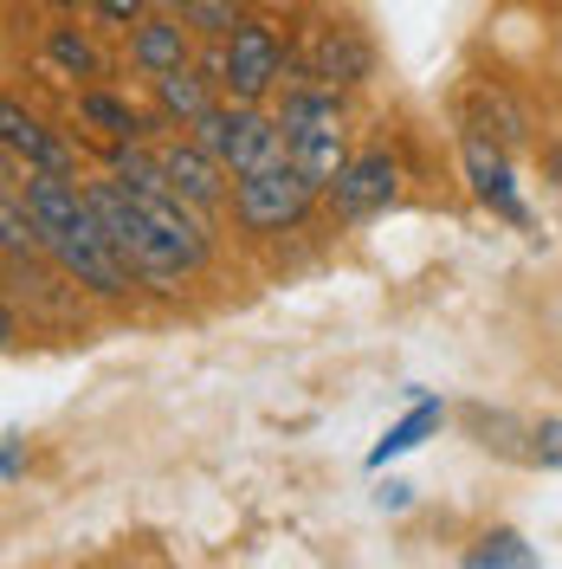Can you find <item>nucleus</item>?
<instances>
[{
	"instance_id": "obj_24",
	"label": "nucleus",
	"mask_w": 562,
	"mask_h": 569,
	"mask_svg": "<svg viewBox=\"0 0 562 569\" xmlns=\"http://www.w3.org/2000/svg\"><path fill=\"white\" fill-rule=\"evenodd\" d=\"M46 7H59V13H78V7H84V0H46Z\"/></svg>"
},
{
	"instance_id": "obj_6",
	"label": "nucleus",
	"mask_w": 562,
	"mask_h": 569,
	"mask_svg": "<svg viewBox=\"0 0 562 569\" xmlns=\"http://www.w3.org/2000/svg\"><path fill=\"white\" fill-rule=\"evenodd\" d=\"M394 156L388 149H369V156H355L343 176L330 181V208H337V220H350V227H362V220H375V213L394 201Z\"/></svg>"
},
{
	"instance_id": "obj_20",
	"label": "nucleus",
	"mask_w": 562,
	"mask_h": 569,
	"mask_svg": "<svg viewBox=\"0 0 562 569\" xmlns=\"http://www.w3.org/2000/svg\"><path fill=\"white\" fill-rule=\"evenodd\" d=\"M530 440H536L530 453H536L543 466H562V415H556V421H543L536 433H530Z\"/></svg>"
},
{
	"instance_id": "obj_1",
	"label": "nucleus",
	"mask_w": 562,
	"mask_h": 569,
	"mask_svg": "<svg viewBox=\"0 0 562 569\" xmlns=\"http://www.w3.org/2000/svg\"><path fill=\"white\" fill-rule=\"evenodd\" d=\"M27 208L39 213V233H46V259L66 272L71 284L98 291V298H123L130 291V266L117 240L104 233L98 208L84 201V181L66 169H27Z\"/></svg>"
},
{
	"instance_id": "obj_8",
	"label": "nucleus",
	"mask_w": 562,
	"mask_h": 569,
	"mask_svg": "<svg viewBox=\"0 0 562 569\" xmlns=\"http://www.w3.org/2000/svg\"><path fill=\"white\" fill-rule=\"evenodd\" d=\"M162 162H169V181H175L181 201H194L201 213H213L227 201V162L213 156L208 142H169L162 149Z\"/></svg>"
},
{
	"instance_id": "obj_7",
	"label": "nucleus",
	"mask_w": 562,
	"mask_h": 569,
	"mask_svg": "<svg viewBox=\"0 0 562 569\" xmlns=\"http://www.w3.org/2000/svg\"><path fill=\"white\" fill-rule=\"evenodd\" d=\"M465 181H472V194H479L498 220L530 227V208H524V194H518V181H511V162L492 149L485 130H479V137H465Z\"/></svg>"
},
{
	"instance_id": "obj_23",
	"label": "nucleus",
	"mask_w": 562,
	"mask_h": 569,
	"mask_svg": "<svg viewBox=\"0 0 562 569\" xmlns=\"http://www.w3.org/2000/svg\"><path fill=\"white\" fill-rule=\"evenodd\" d=\"M401 505H408V486H401V479H388V486H382V511H401Z\"/></svg>"
},
{
	"instance_id": "obj_14",
	"label": "nucleus",
	"mask_w": 562,
	"mask_h": 569,
	"mask_svg": "<svg viewBox=\"0 0 562 569\" xmlns=\"http://www.w3.org/2000/svg\"><path fill=\"white\" fill-rule=\"evenodd\" d=\"M440 421H446V408H440V401H414V408H408V415H401V421L388 427L382 440H375V447H369V466H375V472H382L388 460H401V453H414V447H421V440H433V433H440Z\"/></svg>"
},
{
	"instance_id": "obj_18",
	"label": "nucleus",
	"mask_w": 562,
	"mask_h": 569,
	"mask_svg": "<svg viewBox=\"0 0 562 569\" xmlns=\"http://www.w3.org/2000/svg\"><path fill=\"white\" fill-rule=\"evenodd\" d=\"M472 569H536V550H530L518 531H485L472 550H465Z\"/></svg>"
},
{
	"instance_id": "obj_16",
	"label": "nucleus",
	"mask_w": 562,
	"mask_h": 569,
	"mask_svg": "<svg viewBox=\"0 0 562 569\" xmlns=\"http://www.w3.org/2000/svg\"><path fill=\"white\" fill-rule=\"evenodd\" d=\"M46 59L66 71V78H104V59H98V46L78 33V27H46Z\"/></svg>"
},
{
	"instance_id": "obj_5",
	"label": "nucleus",
	"mask_w": 562,
	"mask_h": 569,
	"mask_svg": "<svg viewBox=\"0 0 562 569\" xmlns=\"http://www.w3.org/2000/svg\"><path fill=\"white\" fill-rule=\"evenodd\" d=\"M284 78V46L272 27H259V20H240L233 39H227V52H220V84H227V98L233 104H265L272 91H279Z\"/></svg>"
},
{
	"instance_id": "obj_11",
	"label": "nucleus",
	"mask_w": 562,
	"mask_h": 569,
	"mask_svg": "<svg viewBox=\"0 0 562 569\" xmlns=\"http://www.w3.org/2000/svg\"><path fill=\"white\" fill-rule=\"evenodd\" d=\"M0 137H7V156H27V169H66L71 176V149L20 104H0Z\"/></svg>"
},
{
	"instance_id": "obj_13",
	"label": "nucleus",
	"mask_w": 562,
	"mask_h": 569,
	"mask_svg": "<svg viewBox=\"0 0 562 569\" xmlns=\"http://www.w3.org/2000/svg\"><path fill=\"white\" fill-rule=\"evenodd\" d=\"M110 176L123 181L130 194H175L162 149H149L142 137H137V142H110Z\"/></svg>"
},
{
	"instance_id": "obj_9",
	"label": "nucleus",
	"mask_w": 562,
	"mask_h": 569,
	"mask_svg": "<svg viewBox=\"0 0 562 569\" xmlns=\"http://www.w3.org/2000/svg\"><path fill=\"white\" fill-rule=\"evenodd\" d=\"M188 20H169V13H142L130 27V66L142 78H162V71H181L188 66Z\"/></svg>"
},
{
	"instance_id": "obj_12",
	"label": "nucleus",
	"mask_w": 562,
	"mask_h": 569,
	"mask_svg": "<svg viewBox=\"0 0 562 569\" xmlns=\"http://www.w3.org/2000/svg\"><path fill=\"white\" fill-rule=\"evenodd\" d=\"M155 84V110L169 117V123H181V130H194L201 117L213 110V91H208V78L194 66H181V71H162V78H149Z\"/></svg>"
},
{
	"instance_id": "obj_2",
	"label": "nucleus",
	"mask_w": 562,
	"mask_h": 569,
	"mask_svg": "<svg viewBox=\"0 0 562 569\" xmlns=\"http://www.w3.org/2000/svg\"><path fill=\"white\" fill-rule=\"evenodd\" d=\"M279 123H284V149H291V162H298L317 188H330V181L350 169L337 84H298V91L279 104Z\"/></svg>"
},
{
	"instance_id": "obj_10",
	"label": "nucleus",
	"mask_w": 562,
	"mask_h": 569,
	"mask_svg": "<svg viewBox=\"0 0 562 569\" xmlns=\"http://www.w3.org/2000/svg\"><path fill=\"white\" fill-rule=\"evenodd\" d=\"M369 71H375V46L355 33V27H330V33L317 39V52H311L317 84H362Z\"/></svg>"
},
{
	"instance_id": "obj_17",
	"label": "nucleus",
	"mask_w": 562,
	"mask_h": 569,
	"mask_svg": "<svg viewBox=\"0 0 562 569\" xmlns=\"http://www.w3.org/2000/svg\"><path fill=\"white\" fill-rule=\"evenodd\" d=\"M0 247H7V259H20V252H46V233H39V213L7 188L0 194Z\"/></svg>"
},
{
	"instance_id": "obj_4",
	"label": "nucleus",
	"mask_w": 562,
	"mask_h": 569,
	"mask_svg": "<svg viewBox=\"0 0 562 569\" xmlns=\"http://www.w3.org/2000/svg\"><path fill=\"white\" fill-rule=\"evenodd\" d=\"M194 142H208L213 156L227 162V176H252V169L291 156V149H284V123L265 117L259 104H213L208 117L194 123Z\"/></svg>"
},
{
	"instance_id": "obj_15",
	"label": "nucleus",
	"mask_w": 562,
	"mask_h": 569,
	"mask_svg": "<svg viewBox=\"0 0 562 569\" xmlns=\"http://www.w3.org/2000/svg\"><path fill=\"white\" fill-rule=\"evenodd\" d=\"M78 117H84L91 130H104L110 142H137L142 130H149V117H142V110H130L123 98H110V91H98V84L78 98Z\"/></svg>"
},
{
	"instance_id": "obj_22",
	"label": "nucleus",
	"mask_w": 562,
	"mask_h": 569,
	"mask_svg": "<svg viewBox=\"0 0 562 569\" xmlns=\"http://www.w3.org/2000/svg\"><path fill=\"white\" fill-rule=\"evenodd\" d=\"M20 466H27V453H20V433H7V440H0V479L13 486V479H20Z\"/></svg>"
},
{
	"instance_id": "obj_21",
	"label": "nucleus",
	"mask_w": 562,
	"mask_h": 569,
	"mask_svg": "<svg viewBox=\"0 0 562 569\" xmlns=\"http://www.w3.org/2000/svg\"><path fill=\"white\" fill-rule=\"evenodd\" d=\"M91 7L104 13L110 27H137V20H142V0H91Z\"/></svg>"
},
{
	"instance_id": "obj_3",
	"label": "nucleus",
	"mask_w": 562,
	"mask_h": 569,
	"mask_svg": "<svg viewBox=\"0 0 562 569\" xmlns=\"http://www.w3.org/2000/svg\"><path fill=\"white\" fill-rule=\"evenodd\" d=\"M311 201H317V181L291 156L252 169V176H233V220L247 233H291L311 213Z\"/></svg>"
},
{
	"instance_id": "obj_19",
	"label": "nucleus",
	"mask_w": 562,
	"mask_h": 569,
	"mask_svg": "<svg viewBox=\"0 0 562 569\" xmlns=\"http://www.w3.org/2000/svg\"><path fill=\"white\" fill-rule=\"evenodd\" d=\"M181 20L194 27V33H213V39H233V27H240V7L233 0H175Z\"/></svg>"
}]
</instances>
